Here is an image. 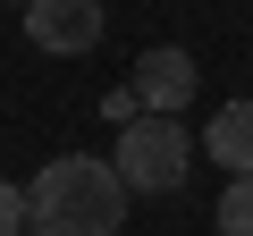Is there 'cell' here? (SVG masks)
I'll return each instance as SVG.
<instances>
[{"label": "cell", "instance_id": "8", "mask_svg": "<svg viewBox=\"0 0 253 236\" xmlns=\"http://www.w3.org/2000/svg\"><path fill=\"white\" fill-rule=\"evenodd\" d=\"M101 118H110V127H126V118H144V101H135V84H126V93H110V101H101Z\"/></svg>", "mask_w": 253, "mask_h": 236}, {"label": "cell", "instance_id": "2", "mask_svg": "<svg viewBox=\"0 0 253 236\" xmlns=\"http://www.w3.org/2000/svg\"><path fill=\"white\" fill-rule=\"evenodd\" d=\"M118 177L135 186V194H177L186 186V169H194V135L177 127L169 110H144V118H126L118 127Z\"/></svg>", "mask_w": 253, "mask_h": 236}, {"label": "cell", "instance_id": "4", "mask_svg": "<svg viewBox=\"0 0 253 236\" xmlns=\"http://www.w3.org/2000/svg\"><path fill=\"white\" fill-rule=\"evenodd\" d=\"M194 84H203V68H194V51H177V42H152L144 59H135V101L144 110H186L194 101Z\"/></svg>", "mask_w": 253, "mask_h": 236}, {"label": "cell", "instance_id": "10", "mask_svg": "<svg viewBox=\"0 0 253 236\" xmlns=\"http://www.w3.org/2000/svg\"><path fill=\"white\" fill-rule=\"evenodd\" d=\"M26 236H42V228H26Z\"/></svg>", "mask_w": 253, "mask_h": 236}, {"label": "cell", "instance_id": "7", "mask_svg": "<svg viewBox=\"0 0 253 236\" xmlns=\"http://www.w3.org/2000/svg\"><path fill=\"white\" fill-rule=\"evenodd\" d=\"M26 228H34V202H26L9 177H0V236H26Z\"/></svg>", "mask_w": 253, "mask_h": 236}, {"label": "cell", "instance_id": "5", "mask_svg": "<svg viewBox=\"0 0 253 236\" xmlns=\"http://www.w3.org/2000/svg\"><path fill=\"white\" fill-rule=\"evenodd\" d=\"M203 152H211L228 177H253V101H228V110H211Z\"/></svg>", "mask_w": 253, "mask_h": 236}, {"label": "cell", "instance_id": "9", "mask_svg": "<svg viewBox=\"0 0 253 236\" xmlns=\"http://www.w3.org/2000/svg\"><path fill=\"white\" fill-rule=\"evenodd\" d=\"M9 9H26V0H9Z\"/></svg>", "mask_w": 253, "mask_h": 236}, {"label": "cell", "instance_id": "6", "mask_svg": "<svg viewBox=\"0 0 253 236\" xmlns=\"http://www.w3.org/2000/svg\"><path fill=\"white\" fill-rule=\"evenodd\" d=\"M219 236H253V177H228V194H219Z\"/></svg>", "mask_w": 253, "mask_h": 236}, {"label": "cell", "instance_id": "3", "mask_svg": "<svg viewBox=\"0 0 253 236\" xmlns=\"http://www.w3.org/2000/svg\"><path fill=\"white\" fill-rule=\"evenodd\" d=\"M26 42L51 59H84L101 42V0H26Z\"/></svg>", "mask_w": 253, "mask_h": 236}, {"label": "cell", "instance_id": "1", "mask_svg": "<svg viewBox=\"0 0 253 236\" xmlns=\"http://www.w3.org/2000/svg\"><path fill=\"white\" fill-rule=\"evenodd\" d=\"M126 194H135V186L118 177V160H93V152H59L26 186L42 236H118L126 228Z\"/></svg>", "mask_w": 253, "mask_h": 236}]
</instances>
